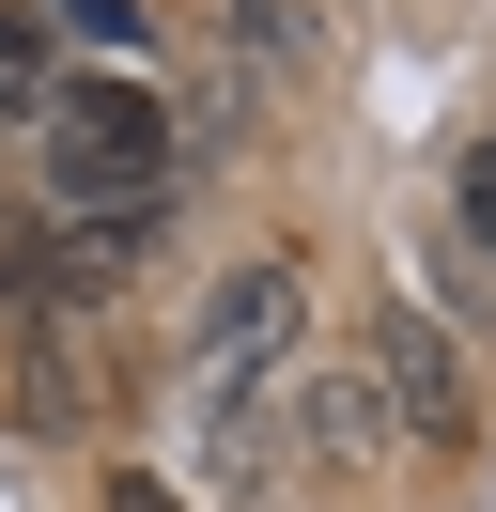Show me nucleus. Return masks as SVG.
<instances>
[{
	"label": "nucleus",
	"instance_id": "nucleus-1",
	"mask_svg": "<svg viewBox=\"0 0 496 512\" xmlns=\"http://www.w3.org/2000/svg\"><path fill=\"white\" fill-rule=\"evenodd\" d=\"M31 156H47L62 218H155V202H171V171H186V125L140 94V78H62Z\"/></svg>",
	"mask_w": 496,
	"mask_h": 512
},
{
	"label": "nucleus",
	"instance_id": "nucleus-2",
	"mask_svg": "<svg viewBox=\"0 0 496 512\" xmlns=\"http://www.w3.org/2000/svg\"><path fill=\"white\" fill-rule=\"evenodd\" d=\"M372 388H388V419H403L419 450H465V435H481L465 357H450V326H434L419 295H388V311H372Z\"/></svg>",
	"mask_w": 496,
	"mask_h": 512
},
{
	"label": "nucleus",
	"instance_id": "nucleus-3",
	"mask_svg": "<svg viewBox=\"0 0 496 512\" xmlns=\"http://www.w3.org/2000/svg\"><path fill=\"white\" fill-rule=\"evenodd\" d=\"M295 326H310V295H295L279 249L217 264V295H202V388H264L279 357H295Z\"/></svg>",
	"mask_w": 496,
	"mask_h": 512
},
{
	"label": "nucleus",
	"instance_id": "nucleus-4",
	"mask_svg": "<svg viewBox=\"0 0 496 512\" xmlns=\"http://www.w3.org/2000/svg\"><path fill=\"white\" fill-rule=\"evenodd\" d=\"M124 280H140V218H62L16 264V326H93V311H124Z\"/></svg>",
	"mask_w": 496,
	"mask_h": 512
},
{
	"label": "nucleus",
	"instance_id": "nucleus-5",
	"mask_svg": "<svg viewBox=\"0 0 496 512\" xmlns=\"http://www.w3.org/2000/svg\"><path fill=\"white\" fill-rule=\"evenodd\" d=\"M0 419H16V435H78V419H93V326H31Z\"/></svg>",
	"mask_w": 496,
	"mask_h": 512
},
{
	"label": "nucleus",
	"instance_id": "nucleus-6",
	"mask_svg": "<svg viewBox=\"0 0 496 512\" xmlns=\"http://www.w3.org/2000/svg\"><path fill=\"white\" fill-rule=\"evenodd\" d=\"M295 419H310V450H326V466H372V450L403 435L388 388H372V357H357V373H295Z\"/></svg>",
	"mask_w": 496,
	"mask_h": 512
},
{
	"label": "nucleus",
	"instance_id": "nucleus-7",
	"mask_svg": "<svg viewBox=\"0 0 496 512\" xmlns=\"http://www.w3.org/2000/svg\"><path fill=\"white\" fill-rule=\"evenodd\" d=\"M202 466L233 481V497L279 466V419H264V388H217V404H202Z\"/></svg>",
	"mask_w": 496,
	"mask_h": 512
},
{
	"label": "nucleus",
	"instance_id": "nucleus-8",
	"mask_svg": "<svg viewBox=\"0 0 496 512\" xmlns=\"http://www.w3.org/2000/svg\"><path fill=\"white\" fill-rule=\"evenodd\" d=\"M0 94H31V109L62 94L47 78V0H0Z\"/></svg>",
	"mask_w": 496,
	"mask_h": 512
},
{
	"label": "nucleus",
	"instance_id": "nucleus-9",
	"mask_svg": "<svg viewBox=\"0 0 496 512\" xmlns=\"http://www.w3.org/2000/svg\"><path fill=\"white\" fill-rule=\"evenodd\" d=\"M233 47H264V63H310V0H233Z\"/></svg>",
	"mask_w": 496,
	"mask_h": 512
},
{
	"label": "nucleus",
	"instance_id": "nucleus-10",
	"mask_svg": "<svg viewBox=\"0 0 496 512\" xmlns=\"http://www.w3.org/2000/svg\"><path fill=\"white\" fill-rule=\"evenodd\" d=\"M450 202H465V233L496 249V140H465V171H450Z\"/></svg>",
	"mask_w": 496,
	"mask_h": 512
},
{
	"label": "nucleus",
	"instance_id": "nucleus-11",
	"mask_svg": "<svg viewBox=\"0 0 496 512\" xmlns=\"http://www.w3.org/2000/svg\"><path fill=\"white\" fill-rule=\"evenodd\" d=\"M62 32H93V47H140V0H47Z\"/></svg>",
	"mask_w": 496,
	"mask_h": 512
},
{
	"label": "nucleus",
	"instance_id": "nucleus-12",
	"mask_svg": "<svg viewBox=\"0 0 496 512\" xmlns=\"http://www.w3.org/2000/svg\"><path fill=\"white\" fill-rule=\"evenodd\" d=\"M93 512H202V497H171V481H109Z\"/></svg>",
	"mask_w": 496,
	"mask_h": 512
}]
</instances>
